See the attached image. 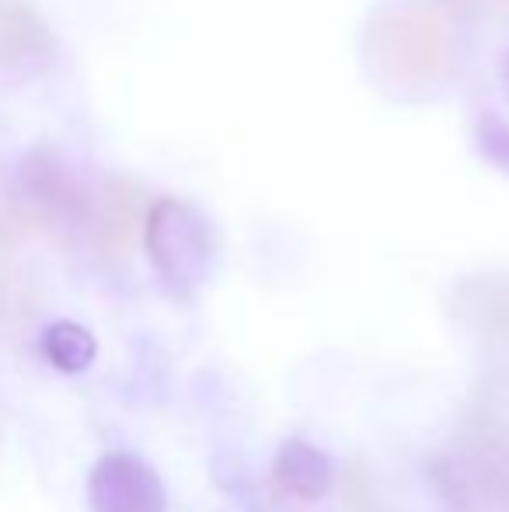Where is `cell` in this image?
<instances>
[{
	"label": "cell",
	"mask_w": 509,
	"mask_h": 512,
	"mask_svg": "<svg viewBox=\"0 0 509 512\" xmlns=\"http://www.w3.org/2000/svg\"><path fill=\"white\" fill-rule=\"evenodd\" d=\"M129 227H133V192H129V185L116 182L102 203V227H98L102 244L109 251H126Z\"/></svg>",
	"instance_id": "cell-9"
},
{
	"label": "cell",
	"mask_w": 509,
	"mask_h": 512,
	"mask_svg": "<svg viewBox=\"0 0 509 512\" xmlns=\"http://www.w3.org/2000/svg\"><path fill=\"white\" fill-rule=\"evenodd\" d=\"M21 185L28 192V203L39 209L46 223L56 230H77L91 220V203L77 182L53 161L49 154H32L21 168Z\"/></svg>",
	"instance_id": "cell-5"
},
{
	"label": "cell",
	"mask_w": 509,
	"mask_h": 512,
	"mask_svg": "<svg viewBox=\"0 0 509 512\" xmlns=\"http://www.w3.org/2000/svg\"><path fill=\"white\" fill-rule=\"evenodd\" d=\"M454 18L443 0H391L367 32L370 70L394 91H429L454 67Z\"/></svg>",
	"instance_id": "cell-1"
},
{
	"label": "cell",
	"mask_w": 509,
	"mask_h": 512,
	"mask_svg": "<svg viewBox=\"0 0 509 512\" xmlns=\"http://www.w3.org/2000/svg\"><path fill=\"white\" fill-rule=\"evenodd\" d=\"M506 4H509V0H506Z\"/></svg>",
	"instance_id": "cell-11"
},
{
	"label": "cell",
	"mask_w": 509,
	"mask_h": 512,
	"mask_svg": "<svg viewBox=\"0 0 509 512\" xmlns=\"http://www.w3.org/2000/svg\"><path fill=\"white\" fill-rule=\"evenodd\" d=\"M42 356L63 373H84L98 356V342L84 324L53 321L42 331Z\"/></svg>",
	"instance_id": "cell-8"
},
{
	"label": "cell",
	"mask_w": 509,
	"mask_h": 512,
	"mask_svg": "<svg viewBox=\"0 0 509 512\" xmlns=\"http://www.w3.org/2000/svg\"><path fill=\"white\" fill-rule=\"evenodd\" d=\"M433 481L461 512H509V446L482 432L454 457L436 460Z\"/></svg>",
	"instance_id": "cell-3"
},
{
	"label": "cell",
	"mask_w": 509,
	"mask_h": 512,
	"mask_svg": "<svg viewBox=\"0 0 509 512\" xmlns=\"http://www.w3.org/2000/svg\"><path fill=\"white\" fill-rule=\"evenodd\" d=\"M46 49V21L21 0H0V63H21Z\"/></svg>",
	"instance_id": "cell-7"
},
{
	"label": "cell",
	"mask_w": 509,
	"mask_h": 512,
	"mask_svg": "<svg viewBox=\"0 0 509 512\" xmlns=\"http://www.w3.org/2000/svg\"><path fill=\"white\" fill-rule=\"evenodd\" d=\"M143 241L157 276L175 297H192L210 279L217 241L206 216L182 199H157L150 206Z\"/></svg>",
	"instance_id": "cell-2"
},
{
	"label": "cell",
	"mask_w": 509,
	"mask_h": 512,
	"mask_svg": "<svg viewBox=\"0 0 509 512\" xmlns=\"http://www.w3.org/2000/svg\"><path fill=\"white\" fill-rule=\"evenodd\" d=\"M91 512H168V492L133 453H105L88 474Z\"/></svg>",
	"instance_id": "cell-4"
},
{
	"label": "cell",
	"mask_w": 509,
	"mask_h": 512,
	"mask_svg": "<svg viewBox=\"0 0 509 512\" xmlns=\"http://www.w3.org/2000/svg\"><path fill=\"white\" fill-rule=\"evenodd\" d=\"M335 478L332 457L318 446L304 443V439H286L276 453V481L283 492H290L293 499L318 502L328 495Z\"/></svg>",
	"instance_id": "cell-6"
},
{
	"label": "cell",
	"mask_w": 509,
	"mask_h": 512,
	"mask_svg": "<svg viewBox=\"0 0 509 512\" xmlns=\"http://www.w3.org/2000/svg\"><path fill=\"white\" fill-rule=\"evenodd\" d=\"M503 77H506V84H509V53H506V63H503Z\"/></svg>",
	"instance_id": "cell-10"
}]
</instances>
